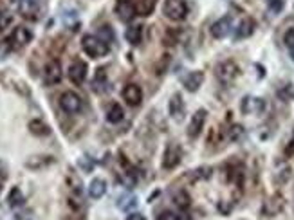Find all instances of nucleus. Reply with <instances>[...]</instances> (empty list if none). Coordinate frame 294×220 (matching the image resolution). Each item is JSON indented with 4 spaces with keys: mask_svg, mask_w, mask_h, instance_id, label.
<instances>
[{
    "mask_svg": "<svg viewBox=\"0 0 294 220\" xmlns=\"http://www.w3.org/2000/svg\"><path fill=\"white\" fill-rule=\"evenodd\" d=\"M81 47H83L85 54L90 58H103L111 51L107 42H103L100 36H92V34H85L81 40Z\"/></svg>",
    "mask_w": 294,
    "mask_h": 220,
    "instance_id": "obj_1",
    "label": "nucleus"
},
{
    "mask_svg": "<svg viewBox=\"0 0 294 220\" xmlns=\"http://www.w3.org/2000/svg\"><path fill=\"white\" fill-rule=\"evenodd\" d=\"M162 13H164L166 19L173 20V22H180L188 15V4L184 0H166L164 6H162Z\"/></svg>",
    "mask_w": 294,
    "mask_h": 220,
    "instance_id": "obj_2",
    "label": "nucleus"
},
{
    "mask_svg": "<svg viewBox=\"0 0 294 220\" xmlns=\"http://www.w3.org/2000/svg\"><path fill=\"white\" fill-rule=\"evenodd\" d=\"M81 106H83V103H81V98L76 94V92L67 90L60 96V108H62L65 114H69V116L78 114L81 110Z\"/></svg>",
    "mask_w": 294,
    "mask_h": 220,
    "instance_id": "obj_3",
    "label": "nucleus"
},
{
    "mask_svg": "<svg viewBox=\"0 0 294 220\" xmlns=\"http://www.w3.org/2000/svg\"><path fill=\"white\" fill-rule=\"evenodd\" d=\"M215 72H217V78L222 81V83H229V81H233L236 76H238L240 69H238V65H236L235 62L228 60V62L218 63L217 69H215Z\"/></svg>",
    "mask_w": 294,
    "mask_h": 220,
    "instance_id": "obj_4",
    "label": "nucleus"
},
{
    "mask_svg": "<svg viewBox=\"0 0 294 220\" xmlns=\"http://www.w3.org/2000/svg\"><path fill=\"white\" fill-rule=\"evenodd\" d=\"M182 157V150L177 143H170L164 150V159H162V168L164 170H173L180 162Z\"/></svg>",
    "mask_w": 294,
    "mask_h": 220,
    "instance_id": "obj_5",
    "label": "nucleus"
},
{
    "mask_svg": "<svg viewBox=\"0 0 294 220\" xmlns=\"http://www.w3.org/2000/svg\"><path fill=\"white\" fill-rule=\"evenodd\" d=\"M62 65H60L58 60H51V62H47V65H45L44 69V81L45 85H56L62 81Z\"/></svg>",
    "mask_w": 294,
    "mask_h": 220,
    "instance_id": "obj_6",
    "label": "nucleus"
},
{
    "mask_svg": "<svg viewBox=\"0 0 294 220\" xmlns=\"http://www.w3.org/2000/svg\"><path fill=\"white\" fill-rule=\"evenodd\" d=\"M87 63L81 62V60H76V62L70 63L69 70H67V74H69V80L72 81L74 85H81L85 81V78H87Z\"/></svg>",
    "mask_w": 294,
    "mask_h": 220,
    "instance_id": "obj_7",
    "label": "nucleus"
},
{
    "mask_svg": "<svg viewBox=\"0 0 294 220\" xmlns=\"http://www.w3.org/2000/svg\"><path fill=\"white\" fill-rule=\"evenodd\" d=\"M8 40L11 42L13 47H26V45L33 40V33H31L27 27L19 26V27H15V29H13L11 36H9Z\"/></svg>",
    "mask_w": 294,
    "mask_h": 220,
    "instance_id": "obj_8",
    "label": "nucleus"
},
{
    "mask_svg": "<svg viewBox=\"0 0 294 220\" xmlns=\"http://www.w3.org/2000/svg\"><path fill=\"white\" fill-rule=\"evenodd\" d=\"M204 123H206V110L200 108V110L195 112L193 118H191V121H190V125H188V136H190L191 139H195V137L203 132Z\"/></svg>",
    "mask_w": 294,
    "mask_h": 220,
    "instance_id": "obj_9",
    "label": "nucleus"
},
{
    "mask_svg": "<svg viewBox=\"0 0 294 220\" xmlns=\"http://www.w3.org/2000/svg\"><path fill=\"white\" fill-rule=\"evenodd\" d=\"M123 99H125L126 105L130 106L141 105V101H143V90H141V87L136 83L126 85V87L123 88Z\"/></svg>",
    "mask_w": 294,
    "mask_h": 220,
    "instance_id": "obj_10",
    "label": "nucleus"
},
{
    "mask_svg": "<svg viewBox=\"0 0 294 220\" xmlns=\"http://www.w3.org/2000/svg\"><path fill=\"white\" fill-rule=\"evenodd\" d=\"M231 29H233V20H231V16H224V19H220V20H217V22L211 26V36L213 38H226L229 33H231Z\"/></svg>",
    "mask_w": 294,
    "mask_h": 220,
    "instance_id": "obj_11",
    "label": "nucleus"
},
{
    "mask_svg": "<svg viewBox=\"0 0 294 220\" xmlns=\"http://www.w3.org/2000/svg\"><path fill=\"white\" fill-rule=\"evenodd\" d=\"M116 13H118V16L123 22H130V20H134L137 16L136 6H134L132 2H128V0H121V2L116 6Z\"/></svg>",
    "mask_w": 294,
    "mask_h": 220,
    "instance_id": "obj_12",
    "label": "nucleus"
},
{
    "mask_svg": "<svg viewBox=\"0 0 294 220\" xmlns=\"http://www.w3.org/2000/svg\"><path fill=\"white\" fill-rule=\"evenodd\" d=\"M203 81H204V72L195 70V72H190L186 78H184V87H186L188 92H195V90H199Z\"/></svg>",
    "mask_w": 294,
    "mask_h": 220,
    "instance_id": "obj_13",
    "label": "nucleus"
},
{
    "mask_svg": "<svg viewBox=\"0 0 294 220\" xmlns=\"http://www.w3.org/2000/svg\"><path fill=\"white\" fill-rule=\"evenodd\" d=\"M168 112H170V116H172V118L175 119V121H179L180 116H182L184 105H182V99H180V94H179V92H177V94H173L172 99H170V103H168Z\"/></svg>",
    "mask_w": 294,
    "mask_h": 220,
    "instance_id": "obj_14",
    "label": "nucleus"
},
{
    "mask_svg": "<svg viewBox=\"0 0 294 220\" xmlns=\"http://www.w3.org/2000/svg\"><path fill=\"white\" fill-rule=\"evenodd\" d=\"M105 193H107V182L103 179H100V177L92 179V182L88 184V195L92 198H101Z\"/></svg>",
    "mask_w": 294,
    "mask_h": 220,
    "instance_id": "obj_15",
    "label": "nucleus"
},
{
    "mask_svg": "<svg viewBox=\"0 0 294 220\" xmlns=\"http://www.w3.org/2000/svg\"><path fill=\"white\" fill-rule=\"evenodd\" d=\"M253 31H254V22L251 19H246V20H242V22H240L238 29H236V33H235V38H236V40L249 38L251 34H253Z\"/></svg>",
    "mask_w": 294,
    "mask_h": 220,
    "instance_id": "obj_16",
    "label": "nucleus"
},
{
    "mask_svg": "<svg viewBox=\"0 0 294 220\" xmlns=\"http://www.w3.org/2000/svg\"><path fill=\"white\" fill-rule=\"evenodd\" d=\"M29 130H31V134H34V136H38V137H45L51 134L49 125L42 121V119H33V121H29Z\"/></svg>",
    "mask_w": 294,
    "mask_h": 220,
    "instance_id": "obj_17",
    "label": "nucleus"
},
{
    "mask_svg": "<svg viewBox=\"0 0 294 220\" xmlns=\"http://www.w3.org/2000/svg\"><path fill=\"white\" fill-rule=\"evenodd\" d=\"M125 38H126V42H128V44L139 45L141 40H143V27H141V26L128 27V29H126V33H125Z\"/></svg>",
    "mask_w": 294,
    "mask_h": 220,
    "instance_id": "obj_18",
    "label": "nucleus"
},
{
    "mask_svg": "<svg viewBox=\"0 0 294 220\" xmlns=\"http://www.w3.org/2000/svg\"><path fill=\"white\" fill-rule=\"evenodd\" d=\"M123 118H125V112H123L121 105H118V103H114V105L107 110V121L112 123V125H116V123H121Z\"/></svg>",
    "mask_w": 294,
    "mask_h": 220,
    "instance_id": "obj_19",
    "label": "nucleus"
},
{
    "mask_svg": "<svg viewBox=\"0 0 294 220\" xmlns=\"http://www.w3.org/2000/svg\"><path fill=\"white\" fill-rule=\"evenodd\" d=\"M20 13L26 19L34 20L36 19V0H22L20 2Z\"/></svg>",
    "mask_w": 294,
    "mask_h": 220,
    "instance_id": "obj_20",
    "label": "nucleus"
},
{
    "mask_svg": "<svg viewBox=\"0 0 294 220\" xmlns=\"http://www.w3.org/2000/svg\"><path fill=\"white\" fill-rule=\"evenodd\" d=\"M282 208H283V200H282V197H271L267 202H265V206H264V213H267V215H276V213H280L282 211Z\"/></svg>",
    "mask_w": 294,
    "mask_h": 220,
    "instance_id": "obj_21",
    "label": "nucleus"
},
{
    "mask_svg": "<svg viewBox=\"0 0 294 220\" xmlns=\"http://www.w3.org/2000/svg\"><path fill=\"white\" fill-rule=\"evenodd\" d=\"M136 206H137V198L130 193H125L123 197H119L118 200V208L123 209V211H130V209H134Z\"/></svg>",
    "mask_w": 294,
    "mask_h": 220,
    "instance_id": "obj_22",
    "label": "nucleus"
},
{
    "mask_svg": "<svg viewBox=\"0 0 294 220\" xmlns=\"http://www.w3.org/2000/svg\"><path fill=\"white\" fill-rule=\"evenodd\" d=\"M52 162V157H47V155H44V157H31V159H27L26 161V166L27 168H33V170H36V168H44V166H47V164H51Z\"/></svg>",
    "mask_w": 294,
    "mask_h": 220,
    "instance_id": "obj_23",
    "label": "nucleus"
},
{
    "mask_svg": "<svg viewBox=\"0 0 294 220\" xmlns=\"http://www.w3.org/2000/svg\"><path fill=\"white\" fill-rule=\"evenodd\" d=\"M8 204L11 206V208H19V206L24 204V195H22V191H20V188H13V190L9 191Z\"/></svg>",
    "mask_w": 294,
    "mask_h": 220,
    "instance_id": "obj_24",
    "label": "nucleus"
},
{
    "mask_svg": "<svg viewBox=\"0 0 294 220\" xmlns=\"http://www.w3.org/2000/svg\"><path fill=\"white\" fill-rule=\"evenodd\" d=\"M155 8V0H139V4L136 6L137 15L141 16H148Z\"/></svg>",
    "mask_w": 294,
    "mask_h": 220,
    "instance_id": "obj_25",
    "label": "nucleus"
},
{
    "mask_svg": "<svg viewBox=\"0 0 294 220\" xmlns=\"http://www.w3.org/2000/svg\"><path fill=\"white\" fill-rule=\"evenodd\" d=\"M105 87H107V76H105V70L100 69L98 74H96L94 81H92V88H94L96 92H103Z\"/></svg>",
    "mask_w": 294,
    "mask_h": 220,
    "instance_id": "obj_26",
    "label": "nucleus"
},
{
    "mask_svg": "<svg viewBox=\"0 0 294 220\" xmlns=\"http://www.w3.org/2000/svg\"><path fill=\"white\" fill-rule=\"evenodd\" d=\"M173 202H175L179 208H182V209H186L188 206H190V197H188V193L186 191H177L175 195H173Z\"/></svg>",
    "mask_w": 294,
    "mask_h": 220,
    "instance_id": "obj_27",
    "label": "nucleus"
},
{
    "mask_svg": "<svg viewBox=\"0 0 294 220\" xmlns=\"http://www.w3.org/2000/svg\"><path fill=\"white\" fill-rule=\"evenodd\" d=\"M211 173H213V170H211L210 166H203V168L195 170V172H193V179H197V180L210 179V177H211Z\"/></svg>",
    "mask_w": 294,
    "mask_h": 220,
    "instance_id": "obj_28",
    "label": "nucleus"
},
{
    "mask_svg": "<svg viewBox=\"0 0 294 220\" xmlns=\"http://www.w3.org/2000/svg\"><path fill=\"white\" fill-rule=\"evenodd\" d=\"M98 36H100L103 42H107V44H111V42L114 40V33H112V29L108 26L100 27V31H98Z\"/></svg>",
    "mask_w": 294,
    "mask_h": 220,
    "instance_id": "obj_29",
    "label": "nucleus"
},
{
    "mask_svg": "<svg viewBox=\"0 0 294 220\" xmlns=\"http://www.w3.org/2000/svg\"><path fill=\"white\" fill-rule=\"evenodd\" d=\"M11 49H13L11 42H9V40H0V62L8 58L9 52H11Z\"/></svg>",
    "mask_w": 294,
    "mask_h": 220,
    "instance_id": "obj_30",
    "label": "nucleus"
},
{
    "mask_svg": "<svg viewBox=\"0 0 294 220\" xmlns=\"http://www.w3.org/2000/svg\"><path fill=\"white\" fill-rule=\"evenodd\" d=\"M283 42H285L287 49L294 51V29H289V31H287L285 36H283Z\"/></svg>",
    "mask_w": 294,
    "mask_h": 220,
    "instance_id": "obj_31",
    "label": "nucleus"
},
{
    "mask_svg": "<svg viewBox=\"0 0 294 220\" xmlns=\"http://www.w3.org/2000/svg\"><path fill=\"white\" fill-rule=\"evenodd\" d=\"M11 24V15H8V13H2L0 11V31L6 29V27Z\"/></svg>",
    "mask_w": 294,
    "mask_h": 220,
    "instance_id": "obj_32",
    "label": "nucleus"
},
{
    "mask_svg": "<svg viewBox=\"0 0 294 220\" xmlns=\"http://www.w3.org/2000/svg\"><path fill=\"white\" fill-rule=\"evenodd\" d=\"M155 220H179V216H177L173 211H162V213H159Z\"/></svg>",
    "mask_w": 294,
    "mask_h": 220,
    "instance_id": "obj_33",
    "label": "nucleus"
},
{
    "mask_svg": "<svg viewBox=\"0 0 294 220\" xmlns=\"http://www.w3.org/2000/svg\"><path fill=\"white\" fill-rule=\"evenodd\" d=\"M269 8L274 13H280L283 9V0H269Z\"/></svg>",
    "mask_w": 294,
    "mask_h": 220,
    "instance_id": "obj_34",
    "label": "nucleus"
},
{
    "mask_svg": "<svg viewBox=\"0 0 294 220\" xmlns=\"http://www.w3.org/2000/svg\"><path fill=\"white\" fill-rule=\"evenodd\" d=\"M126 220H146V218H144V215H141V213H132V215L126 216Z\"/></svg>",
    "mask_w": 294,
    "mask_h": 220,
    "instance_id": "obj_35",
    "label": "nucleus"
},
{
    "mask_svg": "<svg viewBox=\"0 0 294 220\" xmlns=\"http://www.w3.org/2000/svg\"><path fill=\"white\" fill-rule=\"evenodd\" d=\"M238 134H242V126H233V136H231V139H236V136Z\"/></svg>",
    "mask_w": 294,
    "mask_h": 220,
    "instance_id": "obj_36",
    "label": "nucleus"
},
{
    "mask_svg": "<svg viewBox=\"0 0 294 220\" xmlns=\"http://www.w3.org/2000/svg\"><path fill=\"white\" fill-rule=\"evenodd\" d=\"M287 154H289V155H294V141H292V139H290L289 146H287Z\"/></svg>",
    "mask_w": 294,
    "mask_h": 220,
    "instance_id": "obj_37",
    "label": "nucleus"
},
{
    "mask_svg": "<svg viewBox=\"0 0 294 220\" xmlns=\"http://www.w3.org/2000/svg\"><path fill=\"white\" fill-rule=\"evenodd\" d=\"M13 4H20V2H22V0H11Z\"/></svg>",
    "mask_w": 294,
    "mask_h": 220,
    "instance_id": "obj_38",
    "label": "nucleus"
},
{
    "mask_svg": "<svg viewBox=\"0 0 294 220\" xmlns=\"http://www.w3.org/2000/svg\"><path fill=\"white\" fill-rule=\"evenodd\" d=\"M290 52H292V60H294V51H290Z\"/></svg>",
    "mask_w": 294,
    "mask_h": 220,
    "instance_id": "obj_39",
    "label": "nucleus"
},
{
    "mask_svg": "<svg viewBox=\"0 0 294 220\" xmlns=\"http://www.w3.org/2000/svg\"><path fill=\"white\" fill-rule=\"evenodd\" d=\"M292 141H294V132H292Z\"/></svg>",
    "mask_w": 294,
    "mask_h": 220,
    "instance_id": "obj_40",
    "label": "nucleus"
}]
</instances>
